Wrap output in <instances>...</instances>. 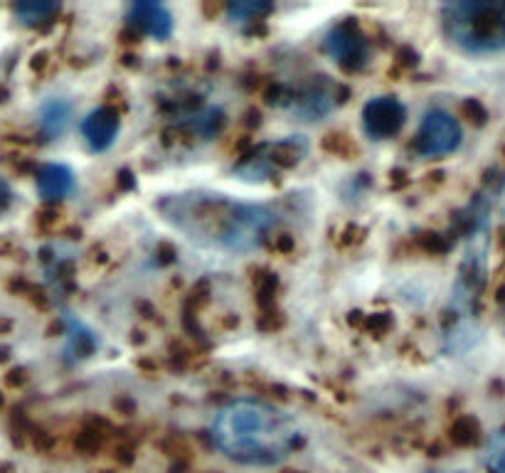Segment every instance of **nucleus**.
I'll list each match as a JSON object with an SVG mask.
<instances>
[{"mask_svg":"<svg viewBox=\"0 0 505 473\" xmlns=\"http://www.w3.org/2000/svg\"><path fill=\"white\" fill-rule=\"evenodd\" d=\"M483 464L491 473H505V429H498L488 436L483 449Z\"/></svg>","mask_w":505,"mask_h":473,"instance_id":"f8f14e48","label":"nucleus"},{"mask_svg":"<svg viewBox=\"0 0 505 473\" xmlns=\"http://www.w3.org/2000/svg\"><path fill=\"white\" fill-rule=\"evenodd\" d=\"M269 10H272L269 3H232L227 8V18H229V23L244 25V23L257 20L259 15L269 13Z\"/></svg>","mask_w":505,"mask_h":473,"instance_id":"4468645a","label":"nucleus"},{"mask_svg":"<svg viewBox=\"0 0 505 473\" xmlns=\"http://www.w3.org/2000/svg\"><path fill=\"white\" fill-rule=\"evenodd\" d=\"M52 13H57V3H20V5H15V15H18L20 23H25V25L42 23V20H47Z\"/></svg>","mask_w":505,"mask_h":473,"instance_id":"ddd939ff","label":"nucleus"},{"mask_svg":"<svg viewBox=\"0 0 505 473\" xmlns=\"http://www.w3.org/2000/svg\"><path fill=\"white\" fill-rule=\"evenodd\" d=\"M404 118H407V111H404L402 102L394 97H377L365 104L363 109L365 133L375 141H387V138L397 136L404 126Z\"/></svg>","mask_w":505,"mask_h":473,"instance_id":"423d86ee","label":"nucleus"},{"mask_svg":"<svg viewBox=\"0 0 505 473\" xmlns=\"http://www.w3.org/2000/svg\"><path fill=\"white\" fill-rule=\"evenodd\" d=\"M161 212L190 242L232 254L257 249L276 222L272 207L217 192H180L161 202Z\"/></svg>","mask_w":505,"mask_h":473,"instance_id":"f257e3e1","label":"nucleus"},{"mask_svg":"<svg viewBox=\"0 0 505 473\" xmlns=\"http://www.w3.org/2000/svg\"><path fill=\"white\" fill-rule=\"evenodd\" d=\"M442 25L456 47L471 54L505 49V0H456L442 8Z\"/></svg>","mask_w":505,"mask_h":473,"instance_id":"7ed1b4c3","label":"nucleus"},{"mask_svg":"<svg viewBox=\"0 0 505 473\" xmlns=\"http://www.w3.org/2000/svg\"><path fill=\"white\" fill-rule=\"evenodd\" d=\"M74 173L62 163H47L37 171V192L44 200H62L72 195Z\"/></svg>","mask_w":505,"mask_h":473,"instance_id":"9d476101","label":"nucleus"},{"mask_svg":"<svg viewBox=\"0 0 505 473\" xmlns=\"http://www.w3.org/2000/svg\"><path fill=\"white\" fill-rule=\"evenodd\" d=\"M128 23L153 39H168L173 32V15L161 3H133L128 8Z\"/></svg>","mask_w":505,"mask_h":473,"instance_id":"1a4fd4ad","label":"nucleus"},{"mask_svg":"<svg viewBox=\"0 0 505 473\" xmlns=\"http://www.w3.org/2000/svg\"><path fill=\"white\" fill-rule=\"evenodd\" d=\"M219 454L244 466H274L293 454L303 429L293 414L262 400H232L209 424Z\"/></svg>","mask_w":505,"mask_h":473,"instance_id":"f03ea898","label":"nucleus"},{"mask_svg":"<svg viewBox=\"0 0 505 473\" xmlns=\"http://www.w3.org/2000/svg\"><path fill=\"white\" fill-rule=\"evenodd\" d=\"M5 205H10V185L0 178V210H3Z\"/></svg>","mask_w":505,"mask_h":473,"instance_id":"2eb2a0df","label":"nucleus"},{"mask_svg":"<svg viewBox=\"0 0 505 473\" xmlns=\"http://www.w3.org/2000/svg\"><path fill=\"white\" fill-rule=\"evenodd\" d=\"M118 113L111 106H99L82 121V136L92 151L102 153L114 146L118 136Z\"/></svg>","mask_w":505,"mask_h":473,"instance_id":"6e6552de","label":"nucleus"},{"mask_svg":"<svg viewBox=\"0 0 505 473\" xmlns=\"http://www.w3.org/2000/svg\"><path fill=\"white\" fill-rule=\"evenodd\" d=\"M486 249H488L486 227H481V230L473 232L463 264L458 269L456 286H454V308L461 316H468V311L473 308V303H476L478 293L483 288V278H486Z\"/></svg>","mask_w":505,"mask_h":473,"instance_id":"39448f33","label":"nucleus"},{"mask_svg":"<svg viewBox=\"0 0 505 473\" xmlns=\"http://www.w3.org/2000/svg\"><path fill=\"white\" fill-rule=\"evenodd\" d=\"M463 141L461 123L442 109H432L424 113L422 123L414 136V151L424 158H442L454 153Z\"/></svg>","mask_w":505,"mask_h":473,"instance_id":"20e7f679","label":"nucleus"},{"mask_svg":"<svg viewBox=\"0 0 505 473\" xmlns=\"http://www.w3.org/2000/svg\"><path fill=\"white\" fill-rule=\"evenodd\" d=\"M69 118H72V106H69L64 99H49L39 106L37 121L39 128L47 138H57L64 133V128L69 126Z\"/></svg>","mask_w":505,"mask_h":473,"instance_id":"9b49d317","label":"nucleus"},{"mask_svg":"<svg viewBox=\"0 0 505 473\" xmlns=\"http://www.w3.org/2000/svg\"><path fill=\"white\" fill-rule=\"evenodd\" d=\"M326 52L336 59L343 69H360L367 62V39L363 37L358 27L353 25H336L326 35Z\"/></svg>","mask_w":505,"mask_h":473,"instance_id":"0eeeda50","label":"nucleus"}]
</instances>
